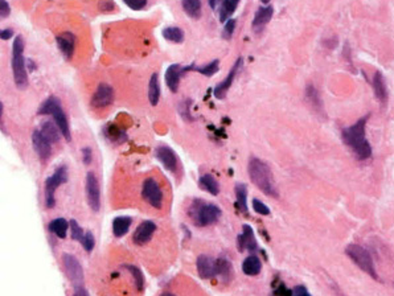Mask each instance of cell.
Here are the masks:
<instances>
[{
    "label": "cell",
    "instance_id": "1",
    "mask_svg": "<svg viewBox=\"0 0 394 296\" xmlns=\"http://www.w3.org/2000/svg\"><path fill=\"white\" fill-rule=\"evenodd\" d=\"M368 119H369V117L367 115L365 118H361L355 125L343 130V133H341V137H343L345 145L355 152V155L360 160L368 159L372 155L371 145L368 143L367 138H365V127H367Z\"/></svg>",
    "mask_w": 394,
    "mask_h": 296
},
{
    "label": "cell",
    "instance_id": "2",
    "mask_svg": "<svg viewBox=\"0 0 394 296\" xmlns=\"http://www.w3.org/2000/svg\"><path fill=\"white\" fill-rule=\"evenodd\" d=\"M247 172L250 176V180L254 182V185L258 186L259 189L270 197H278V190L274 182V176L271 173V169L265 161H262L258 157H251L247 165Z\"/></svg>",
    "mask_w": 394,
    "mask_h": 296
},
{
    "label": "cell",
    "instance_id": "3",
    "mask_svg": "<svg viewBox=\"0 0 394 296\" xmlns=\"http://www.w3.org/2000/svg\"><path fill=\"white\" fill-rule=\"evenodd\" d=\"M191 220L196 226H209L218 221L221 217V209L214 204H208L204 200H195L188 209Z\"/></svg>",
    "mask_w": 394,
    "mask_h": 296
},
{
    "label": "cell",
    "instance_id": "4",
    "mask_svg": "<svg viewBox=\"0 0 394 296\" xmlns=\"http://www.w3.org/2000/svg\"><path fill=\"white\" fill-rule=\"evenodd\" d=\"M12 72L13 80L17 89H27L28 74L25 58H24V40L21 36H17L12 45Z\"/></svg>",
    "mask_w": 394,
    "mask_h": 296
},
{
    "label": "cell",
    "instance_id": "5",
    "mask_svg": "<svg viewBox=\"0 0 394 296\" xmlns=\"http://www.w3.org/2000/svg\"><path fill=\"white\" fill-rule=\"evenodd\" d=\"M38 114L42 115H52L53 117L54 123L57 125V127L60 129L62 137L66 139V141H70L72 137H70V127H69V122H68V117L62 110L61 107V102L56 97H49V98L44 101L40 109H38Z\"/></svg>",
    "mask_w": 394,
    "mask_h": 296
},
{
    "label": "cell",
    "instance_id": "6",
    "mask_svg": "<svg viewBox=\"0 0 394 296\" xmlns=\"http://www.w3.org/2000/svg\"><path fill=\"white\" fill-rule=\"evenodd\" d=\"M345 253H347L349 258L352 259L353 262L356 263L357 267H360L364 273H367L368 275H371L372 278L379 279V275H377V271H376L375 267V262H373L372 255L369 254V251L367 249H364L360 245L352 243V245L347 246Z\"/></svg>",
    "mask_w": 394,
    "mask_h": 296
},
{
    "label": "cell",
    "instance_id": "7",
    "mask_svg": "<svg viewBox=\"0 0 394 296\" xmlns=\"http://www.w3.org/2000/svg\"><path fill=\"white\" fill-rule=\"evenodd\" d=\"M68 181V169L65 165L62 167H58L54 171V173L52 176L46 178L45 181V205L46 208H53L54 204H56V194L57 188L65 182Z\"/></svg>",
    "mask_w": 394,
    "mask_h": 296
},
{
    "label": "cell",
    "instance_id": "8",
    "mask_svg": "<svg viewBox=\"0 0 394 296\" xmlns=\"http://www.w3.org/2000/svg\"><path fill=\"white\" fill-rule=\"evenodd\" d=\"M62 265H64L65 273H66L69 279L72 281L74 287L84 286V270H82L80 261L74 255L65 253L62 255Z\"/></svg>",
    "mask_w": 394,
    "mask_h": 296
},
{
    "label": "cell",
    "instance_id": "9",
    "mask_svg": "<svg viewBox=\"0 0 394 296\" xmlns=\"http://www.w3.org/2000/svg\"><path fill=\"white\" fill-rule=\"evenodd\" d=\"M142 196L154 208L160 209L163 206V192L160 189L159 182L156 181L155 178L148 177L144 180Z\"/></svg>",
    "mask_w": 394,
    "mask_h": 296
},
{
    "label": "cell",
    "instance_id": "10",
    "mask_svg": "<svg viewBox=\"0 0 394 296\" xmlns=\"http://www.w3.org/2000/svg\"><path fill=\"white\" fill-rule=\"evenodd\" d=\"M85 188H86L87 202H89L91 210L97 213L101 208V189H99L98 178L93 172H89L86 175Z\"/></svg>",
    "mask_w": 394,
    "mask_h": 296
},
{
    "label": "cell",
    "instance_id": "11",
    "mask_svg": "<svg viewBox=\"0 0 394 296\" xmlns=\"http://www.w3.org/2000/svg\"><path fill=\"white\" fill-rule=\"evenodd\" d=\"M195 66H196L195 64L190 65V66H182L180 64H174L168 66L167 72H166V82H167L168 89L172 93H176L179 90V85H180L183 76L187 72L195 70Z\"/></svg>",
    "mask_w": 394,
    "mask_h": 296
},
{
    "label": "cell",
    "instance_id": "12",
    "mask_svg": "<svg viewBox=\"0 0 394 296\" xmlns=\"http://www.w3.org/2000/svg\"><path fill=\"white\" fill-rule=\"evenodd\" d=\"M114 102V89L110 85L99 84L91 97V106L94 109H105Z\"/></svg>",
    "mask_w": 394,
    "mask_h": 296
},
{
    "label": "cell",
    "instance_id": "13",
    "mask_svg": "<svg viewBox=\"0 0 394 296\" xmlns=\"http://www.w3.org/2000/svg\"><path fill=\"white\" fill-rule=\"evenodd\" d=\"M32 143H33L34 151L40 157V160L44 163L48 161V159L52 155V143L44 137V134L40 130H36L32 134Z\"/></svg>",
    "mask_w": 394,
    "mask_h": 296
},
{
    "label": "cell",
    "instance_id": "14",
    "mask_svg": "<svg viewBox=\"0 0 394 296\" xmlns=\"http://www.w3.org/2000/svg\"><path fill=\"white\" fill-rule=\"evenodd\" d=\"M155 156L156 159L163 164L164 168H166L167 171L171 172L178 171L179 159H178V155L175 153V151L172 148L167 147V146H159V147H156L155 149Z\"/></svg>",
    "mask_w": 394,
    "mask_h": 296
},
{
    "label": "cell",
    "instance_id": "15",
    "mask_svg": "<svg viewBox=\"0 0 394 296\" xmlns=\"http://www.w3.org/2000/svg\"><path fill=\"white\" fill-rule=\"evenodd\" d=\"M197 273L202 279H210L217 277V259L208 255H200L196 262Z\"/></svg>",
    "mask_w": 394,
    "mask_h": 296
},
{
    "label": "cell",
    "instance_id": "16",
    "mask_svg": "<svg viewBox=\"0 0 394 296\" xmlns=\"http://www.w3.org/2000/svg\"><path fill=\"white\" fill-rule=\"evenodd\" d=\"M241 65H242V58H238V60L234 62V65H233V68L230 69V72H229V74L226 76V78L214 88V91H213V93H214V97H216L217 99L225 98V95H226L227 90L230 89L231 84H233V81H234L235 76H237V73H238L239 68H241Z\"/></svg>",
    "mask_w": 394,
    "mask_h": 296
},
{
    "label": "cell",
    "instance_id": "17",
    "mask_svg": "<svg viewBox=\"0 0 394 296\" xmlns=\"http://www.w3.org/2000/svg\"><path fill=\"white\" fill-rule=\"evenodd\" d=\"M156 230L155 222L152 221H143L139 226L137 228V230L133 234V241L135 245L143 246L146 243L152 238L154 233Z\"/></svg>",
    "mask_w": 394,
    "mask_h": 296
},
{
    "label": "cell",
    "instance_id": "18",
    "mask_svg": "<svg viewBox=\"0 0 394 296\" xmlns=\"http://www.w3.org/2000/svg\"><path fill=\"white\" fill-rule=\"evenodd\" d=\"M57 45L60 48L61 53L66 60L72 58L74 49H76V36L72 32H64L56 37Z\"/></svg>",
    "mask_w": 394,
    "mask_h": 296
},
{
    "label": "cell",
    "instance_id": "19",
    "mask_svg": "<svg viewBox=\"0 0 394 296\" xmlns=\"http://www.w3.org/2000/svg\"><path fill=\"white\" fill-rule=\"evenodd\" d=\"M237 241H238V249L241 251L247 250L253 253V251H255L258 249L257 239L254 237L253 229L249 225H243L242 233L239 234Z\"/></svg>",
    "mask_w": 394,
    "mask_h": 296
},
{
    "label": "cell",
    "instance_id": "20",
    "mask_svg": "<svg viewBox=\"0 0 394 296\" xmlns=\"http://www.w3.org/2000/svg\"><path fill=\"white\" fill-rule=\"evenodd\" d=\"M274 15V8L267 5V7H261L258 8L257 13L254 16L253 20V29L254 30H261L262 28L265 27L266 24L269 23L271 17Z\"/></svg>",
    "mask_w": 394,
    "mask_h": 296
},
{
    "label": "cell",
    "instance_id": "21",
    "mask_svg": "<svg viewBox=\"0 0 394 296\" xmlns=\"http://www.w3.org/2000/svg\"><path fill=\"white\" fill-rule=\"evenodd\" d=\"M373 90H375V94L377 97V99L383 105H385L388 102V90L383 74L380 72H376L375 76H373Z\"/></svg>",
    "mask_w": 394,
    "mask_h": 296
},
{
    "label": "cell",
    "instance_id": "22",
    "mask_svg": "<svg viewBox=\"0 0 394 296\" xmlns=\"http://www.w3.org/2000/svg\"><path fill=\"white\" fill-rule=\"evenodd\" d=\"M148 101L152 106H156L160 101V84H159V74L154 73L150 78L148 84Z\"/></svg>",
    "mask_w": 394,
    "mask_h": 296
},
{
    "label": "cell",
    "instance_id": "23",
    "mask_svg": "<svg viewBox=\"0 0 394 296\" xmlns=\"http://www.w3.org/2000/svg\"><path fill=\"white\" fill-rule=\"evenodd\" d=\"M40 131L44 134V137H45L52 145H54V143H57V142L60 141V137L62 135L60 129L57 127L56 123H52V122L49 121L44 122V123L40 126Z\"/></svg>",
    "mask_w": 394,
    "mask_h": 296
},
{
    "label": "cell",
    "instance_id": "24",
    "mask_svg": "<svg viewBox=\"0 0 394 296\" xmlns=\"http://www.w3.org/2000/svg\"><path fill=\"white\" fill-rule=\"evenodd\" d=\"M262 263L257 255H249L242 263V271L249 277H255L261 273Z\"/></svg>",
    "mask_w": 394,
    "mask_h": 296
},
{
    "label": "cell",
    "instance_id": "25",
    "mask_svg": "<svg viewBox=\"0 0 394 296\" xmlns=\"http://www.w3.org/2000/svg\"><path fill=\"white\" fill-rule=\"evenodd\" d=\"M198 185L202 190L208 192V193L213 194V196H217L220 193V185L218 182L212 175H202L200 178H198Z\"/></svg>",
    "mask_w": 394,
    "mask_h": 296
},
{
    "label": "cell",
    "instance_id": "26",
    "mask_svg": "<svg viewBox=\"0 0 394 296\" xmlns=\"http://www.w3.org/2000/svg\"><path fill=\"white\" fill-rule=\"evenodd\" d=\"M131 218L127 216H121L114 218L113 221V233L115 237H123L126 233L129 232L130 226H131Z\"/></svg>",
    "mask_w": 394,
    "mask_h": 296
},
{
    "label": "cell",
    "instance_id": "27",
    "mask_svg": "<svg viewBox=\"0 0 394 296\" xmlns=\"http://www.w3.org/2000/svg\"><path fill=\"white\" fill-rule=\"evenodd\" d=\"M235 197H237V206L243 214H247V188L245 184H237L234 188Z\"/></svg>",
    "mask_w": 394,
    "mask_h": 296
},
{
    "label": "cell",
    "instance_id": "28",
    "mask_svg": "<svg viewBox=\"0 0 394 296\" xmlns=\"http://www.w3.org/2000/svg\"><path fill=\"white\" fill-rule=\"evenodd\" d=\"M239 4V0H224L221 4L220 8V21L221 23H226L229 17H230L234 11L237 9Z\"/></svg>",
    "mask_w": 394,
    "mask_h": 296
},
{
    "label": "cell",
    "instance_id": "29",
    "mask_svg": "<svg viewBox=\"0 0 394 296\" xmlns=\"http://www.w3.org/2000/svg\"><path fill=\"white\" fill-rule=\"evenodd\" d=\"M233 275L231 263L226 258L217 259V277H220L224 282H229Z\"/></svg>",
    "mask_w": 394,
    "mask_h": 296
},
{
    "label": "cell",
    "instance_id": "30",
    "mask_svg": "<svg viewBox=\"0 0 394 296\" xmlns=\"http://www.w3.org/2000/svg\"><path fill=\"white\" fill-rule=\"evenodd\" d=\"M183 9L187 15L192 19H198L201 16V1L200 0H183Z\"/></svg>",
    "mask_w": 394,
    "mask_h": 296
},
{
    "label": "cell",
    "instance_id": "31",
    "mask_svg": "<svg viewBox=\"0 0 394 296\" xmlns=\"http://www.w3.org/2000/svg\"><path fill=\"white\" fill-rule=\"evenodd\" d=\"M68 228L69 224L65 218H56V220L50 221L49 224V230L53 233L54 236L58 237V238H65L66 237Z\"/></svg>",
    "mask_w": 394,
    "mask_h": 296
},
{
    "label": "cell",
    "instance_id": "32",
    "mask_svg": "<svg viewBox=\"0 0 394 296\" xmlns=\"http://www.w3.org/2000/svg\"><path fill=\"white\" fill-rule=\"evenodd\" d=\"M162 34L167 41L174 42V44H180V42L184 41V32H183L182 28L179 27L164 28Z\"/></svg>",
    "mask_w": 394,
    "mask_h": 296
},
{
    "label": "cell",
    "instance_id": "33",
    "mask_svg": "<svg viewBox=\"0 0 394 296\" xmlns=\"http://www.w3.org/2000/svg\"><path fill=\"white\" fill-rule=\"evenodd\" d=\"M123 269L127 270L130 274H131V277H133L134 279V285H135V289L138 290V291H142L144 287V277L143 274H142V271L139 270V267L134 266V265H123Z\"/></svg>",
    "mask_w": 394,
    "mask_h": 296
},
{
    "label": "cell",
    "instance_id": "34",
    "mask_svg": "<svg viewBox=\"0 0 394 296\" xmlns=\"http://www.w3.org/2000/svg\"><path fill=\"white\" fill-rule=\"evenodd\" d=\"M218 64H220V61L213 60L212 62H209V64L204 65V66H200V68L195 66V70L205 77H212L213 74H216L218 72V69H220V65Z\"/></svg>",
    "mask_w": 394,
    "mask_h": 296
},
{
    "label": "cell",
    "instance_id": "35",
    "mask_svg": "<svg viewBox=\"0 0 394 296\" xmlns=\"http://www.w3.org/2000/svg\"><path fill=\"white\" fill-rule=\"evenodd\" d=\"M306 95H307L308 101L311 102V105L316 109H322V101H320V97L318 94V90L312 86V85H308L307 90H306Z\"/></svg>",
    "mask_w": 394,
    "mask_h": 296
},
{
    "label": "cell",
    "instance_id": "36",
    "mask_svg": "<svg viewBox=\"0 0 394 296\" xmlns=\"http://www.w3.org/2000/svg\"><path fill=\"white\" fill-rule=\"evenodd\" d=\"M81 245H82V247H84L87 253H90V251L94 249L95 239L94 236L91 234V232H85L84 238L81 239Z\"/></svg>",
    "mask_w": 394,
    "mask_h": 296
},
{
    "label": "cell",
    "instance_id": "37",
    "mask_svg": "<svg viewBox=\"0 0 394 296\" xmlns=\"http://www.w3.org/2000/svg\"><path fill=\"white\" fill-rule=\"evenodd\" d=\"M70 229H72V238L74 239V241H80L81 242V239L84 238L85 236L84 229L81 228L80 225L77 224V221L74 220L70 221Z\"/></svg>",
    "mask_w": 394,
    "mask_h": 296
},
{
    "label": "cell",
    "instance_id": "38",
    "mask_svg": "<svg viewBox=\"0 0 394 296\" xmlns=\"http://www.w3.org/2000/svg\"><path fill=\"white\" fill-rule=\"evenodd\" d=\"M190 106H191V101L186 99V101H183V102L179 105V111H180V114H182V117L184 119H187V121H194L192 115H191Z\"/></svg>",
    "mask_w": 394,
    "mask_h": 296
},
{
    "label": "cell",
    "instance_id": "39",
    "mask_svg": "<svg viewBox=\"0 0 394 296\" xmlns=\"http://www.w3.org/2000/svg\"><path fill=\"white\" fill-rule=\"evenodd\" d=\"M234 29H235V20L229 19L226 23H225L224 30H222V37H224L225 40H229V38H231V36H233V33H234Z\"/></svg>",
    "mask_w": 394,
    "mask_h": 296
},
{
    "label": "cell",
    "instance_id": "40",
    "mask_svg": "<svg viewBox=\"0 0 394 296\" xmlns=\"http://www.w3.org/2000/svg\"><path fill=\"white\" fill-rule=\"evenodd\" d=\"M253 209L254 212L258 213V214H262V216H269L270 214L269 206H266L263 202L257 200V198H254L253 200Z\"/></svg>",
    "mask_w": 394,
    "mask_h": 296
},
{
    "label": "cell",
    "instance_id": "41",
    "mask_svg": "<svg viewBox=\"0 0 394 296\" xmlns=\"http://www.w3.org/2000/svg\"><path fill=\"white\" fill-rule=\"evenodd\" d=\"M123 3L134 11H141L147 5V0H123Z\"/></svg>",
    "mask_w": 394,
    "mask_h": 296
},
{
    "label": "cell",
    "instance_id": "42",
    "mask_svg": "<svg viewBox=\"0 0 394 296\" xmlns=\"http://www.w3.org/2000/svg\"><path fill=\"white\" fill-rule=\"evenodd\" d=\"M99 9H101V11H106V12H110V11H113L114 9V7H115V4L113 3V0H101V1H99Z\"/></svg>",
    "mask_w": 394,
    "mask_h": 296
},
{
    "label": "cell",
    "instance_id": "43",
    "mask_svg": "<svg viewBox=\"0 0 394 296\" xmlns=\"http://www.w3.org/2000/svg\"><path fill=\"white\" fill-rule=\"evenodd\" d=\"M9 13H11V8H9V4L7 3V0H0V16L4 19Z\"/></svg>",
    "mask_w": 394,
    "mask_h": 296
},
{
    "label": "cell",
    "instance_id": "44",
    "mask_svg": "<svg viewBox=\"0 0 394 296\" xmlns=\"http://www.w3.org/2000/svg\"><path fill=\"white\" fill-rule=\"evenodd\" d=\"M91 159H93V151H91V148L85 147L82 149V161H84V164L89 165L91 163Z\"/></svg>",
    "mask_w": 394,
    "mask_h": 296
},
{
    "label": "cell",
    "instance_id": "45",
    "mask_svg": "<svg viewBox=\"0 0 394 296\" xmlns=\"http://www.w3.org/2000/svg\"><path fill=\"white\" fill-rule=\"evenodd\" d=\"M292 296H311V294L304 286H296L295 289L292 290Z\"/></svg>",
    "mask_w": 394,
    "mask_h": 296
},
{
    "label": "cell",
    "instance_id": "46",
    "mask_svg": "<svg viewBox=\"0 0 394 296\" xmlns=\"http://www.w3.org/2000/svg\"><path fill=\"white\" fill-rule=\"evenodd\" d=\"M73 296H89V293H87L84 286H78V287H74Z\"/></svg>",
    "mask_w": 394,
    "mask_h": 296
},
{
    "label": "cell",
    "instance_id": "47",
    "mask_svg": "<svg viewBox=\"0 0 394 296\" xmlns=\"http://www.w3.org/2000/svg\"><path fill=\"white\" fill-rule=\"evenodd\" d=\"M12 36H13V30L9 29V28H7V29H3L1 32H0V37H1V40H9Z\"/></svg>",
    "mask_w": 394,
    "mask_h": 296
},
{
    "label": "cell",
    "instance_id": "48",
    "mask_svg": "<svg viewBox=\"0 0 394 296\" xmlns=\"http://www.w3.org/2000/svg\"><path fill=\"white\" fill-rule=\"evenodd\" d=\"M208 3H209V5H210V8H212V9H214V8H216L217 0H208Z\"/></svg>",
    "mask_w": 394,
    "mask_h": 296
},
{
    "label": "cell",
    "instance_id": "49",
    "mask_svg": "<svg viewBox=\"0 0 394 296\" xmlns=\"http://www.w3.org/2000/svg\"><path fill=\"white\" fill-rule=\"evenodd\" d=\"M160 296H176V295H174V294H171V293H164V294H162Z\"/></svg>",
    "mask_w": 394,
    "mask_h": 296
},
{
    "label": "cell",
    "instance_id": "50",
    "mask_svg": "<svg viewBox=\"0 0 394 296\" xmlns=\"http://www.w3.org/2000/svg\"><path fill=\"white\" fill-rule=\"evenodd\" d=\"M261 1H262V3H263V4H267V3H269V1H270V0H261Z\"/></svg>",
    "mask_w": 394,
    "mask_h": 296
}]
</instances>
